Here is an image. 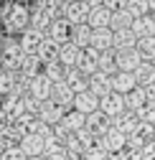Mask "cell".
I'll return each mask as SVG.
<instances>
[{
  "label": "cell",
  "instance_id": "obj_1",
  "mask_svg": "<svg viewBox=\"0 0 155 160\" xmlns=\"http://www.w3.org/2000/svg\"><path fill=\"white\" fill-rule=\"evenodd\" d=\"M28 23H31V8H26L23 3H13L5 8V15H3V28H5V36H21L23 31H28Z\"/></svg>",
  "mask_w": 155,
  "mask_h": 160
},
{
  "label": "cell",
  "instance_id": "obj_2",
  "mask_svg": "<svg viewBox=\"0 0 155 160\" xmlns=\"http://www.w3.org/2000/svg\"><path fill=\"white\" fill-rule=\"evenodd\" d=\"M43 41H46V33L33 31V28L23 31V33H21V38H18V43H21V48H23V53H26V56H36V53H38V48L43 46Z\"/></svg>",
  "mask_w": 155,
  "mask_h": 160
},
{
  "label": "cell",
  "instance_id": "obj_3",
  "mask_svg": "<svg viewBox=\"0 0 155 160\" xmlns=\"http://www.w3.org/2000/svg\"><path fill=\"white\" fill-rule=\"evenodd\" d=\"M114 64H117V71L135 74V69L142 64V58H140L138 48H130V51H114Z\"/></svg>",
  "mask_w": 155,
  "mask_h": 160
},
{
  "label": "cell",
  "instance_id": "obj_4",
  "mask_svg": "<svg viewBox=\"0 0 155 160\" xmlns=\"http://www.w3.org/2000/svg\"><path fill=\"white\" fill-rule=\"evenodd\" d=\"M125 109H127V107H125V97H122V94H117V92H112V94H107V97H102V99H99V112H104L109 119L120 117Z\"/></svg>",
  "mask_w": 155,
  "mask_h": 160
},
{
  "label": "cell",
  "instance_id": "obj_5",
  "mask_svg": "<svg viewBox=\"0 0 155 160\" xmlns=\"http://www.w3.org/2000/svg\"><path fill=\"white\" fill-rule=\"evenodd\" d=\"M51 92H53V84L48 82L43 74H38L36 79H31V84H28V97L38 99V102H48V99H51Z\"/></svg>",
  "mask_w": 155,
  "mask_h": 160
},
{
  "label": "cell",
  "instance_id": "obj_6",
  "mask_svg": "<svg viewBox=\"0 0 155 160\" xmlns=\"http://www.w3.org/2000/svg\"><path fill=\"white\" fill-rule=\"evenodd\" d=\"M87 130H89L97 140H102V137L112 130V119H109L104 112H94V114L87 117Z\"/></svg>",
  "mask_w": 155,
  "mask_h": 160
},
{
  "label": "cell",
  "instance_id": "obj_7",
  "mask_svg": "<svg viewBox=\"0 0 155 160\" xmlns=\"http://www.w3.org/2000/svg\"><path fill=\"white\" fill-rule=\"evenodd\" d=\"M64 117H66V109L59 107L56 102H51V99L43 102V104H41V112H38V119H41L43 125H51V127H56Z\"/></svg>",
  "mask_w": 155,
  "mask_h": 160
},
{
  "label": "cell",
  "instance_id": "obj_8",
  "mask_svg": "<svg viewBox=\"0 0 155 160\" xmlns=\"http://www.w3.org/2000/svg\"><path fill=\"white\" fill-rule=\"evenodd\" d=\"M89 13H92V8L84 5L82 0H79V3H69V5H66L64 18H66L71 26H84V23H89Z\"/></svg>",
  "mask_w": 155,
  "mask_h": 160
},
{
  "label": "cell",
  "instance_id": "obj_9",
  "mask_svg": "<svg viewBox=\"0 0 155 160\" xmlns=\"http://www.w3.org/2000/svg\"><path fill=\"white\" fill-rule=\"evenodd\" d=\"M51 41H56V43H69L71 41V23L66 21V18H59V21H53L51 23V28H48V33H46Z\"/></svg>",
  "mask_w": 155,
  "mask_h": 160
},
{
  "label": "cell",
  "instance_id": "obj_10",
  "mask_svg": "<svg viewBox=\"0 0 155 160\" xmlns=\"http://www.w3.org/2000/svg\"><path fill=\"white\" fill-rule=\"evenodd\" d=\"M74 92L66 82H59V84H53V92H51V102H56L59 107H64L69 112V107H74Z\"/></svg>",
  "mask_w": 155,
  "mask_h": 160
},
{
  "label": "cell",
  "instance_id": "obj_11",
  "mask_svg": "<svg viewBox=\"0 0 155 160\" xmlns=\"http://www.w3.org/2000/svg\"><path fill=\"white\" fill-rule=\"evenodd\" d=\"M74 109L82 112L84 117H89V114H94V112H99V99H97L92 92L76 94V97H74Z\"/></svg>",
  "mask_w": 155,
  "mask_h": 160
},
{
  "label": "cell",
  "instance_id": "obj_12",
  "mask_svg": "<svg viewBox=\"0 0 155 160\" xmlns=\"http://www.w3.org/2000/svg\"><path fill=\"white\" fill-rule=\"evenodd\" d=\"M89 92L97 97V99H102L107 94H112V76L102 74V71H97L92 79H89Z\"/></svg>",
  "mask_w": 155,
  "mask_h": 160
},
{
  "label": "cell",
  "instance_id": "obj_13",
  "mask_svg": "<svg viewBox=\"0 0 155 160\" xmlns=\"http://www.w3.org/2000/svg\"><path fill=\"white\" fill-rule=\"evenodd\" d=\"M99 142L104 145V150H107V152H122V150L127 148V137H125L117 127H112V130L99 140Z\"/></svg>",
  "mask_w": 155,
  "mask_h": 160
},
{
  "label": "cell",
  "instance_id": "obj_14",
  "mask_svg": "<svg viewBox=\"0 0 155 160\" xmlns=\"http://www.w3.org/2000/svg\"><path fill=\"white\" fill-rule=\"evenodd\" d=\"M132 89H138V82H135V74H125V71H117L112 76V92H117L122 97H127Z\"/></svg>",
  "mask_w": 155,
  "mask_h": 160
},
{
  "label": "cell",
  "instance_id": "obj_15",
  "mask_svg": "<svg viewBox=\"0 0 155 160\" xmlns=\"http://www.w3.org/2000/svg\"><path fill=\"white\" fill-rule=\"evenodd\" d=\"M51 15L46 13V8H38V5H31V23H28V28H33V31H41V33H48V28H51Z\"/></svg>",
  "mask_w": 155,
  "mask_h": 160
},
{
  "label": "cell",
  "instance_id": "obj_16",
  "mask_svg": "<svg viewBox=\"0 0 155 160\" xmlns=\"http://www.w3.org/2000/svg\"><path fill=\"white\" fill-rule=\"evenodd\" d=\"M18 145H21V150L26 152V160H28V158H41V155H43V145H46V142H43V140L38 137V135H26Z\"/></svg>",
  "mask_w": 155,
  "mask_h": 160
},
{
  "label": "cell",
  "instance_id": "obj_17",
  "mask_svg": "<svg viewBox=\"0 0 155 160\" xmlns=\"http://www.w3.org/2000/svg\"><path fill=\"white\" fill-rule=\"evenodd\" d=\"M69 43H74L76 48H82V51H87L89 46H92V28H89V23H84V26H71V41Z\"/></svg>",
  "mask_w": 155,
  "mask_h": 160
},
{
  "label": "cell",
  "instance_id": "obj_18",
  "mask_svg": "<svg viewBox=\"0 0 155 160\" xmlns=\"http://www.w3.org/2000/svg\"><path fill=\"white\" fill-rule=\"evenodd\" d=\"M112 43H114V33H112L109 28L92 31V48H97L99 53H104V51H112Z\"/></svg>",
  "mask_w": 155,
  "mask_h": 160
},
{
  "label": "cell",
  "instance_id": "obj_19",
  "mask_svg": "<svg viewBox=\"0 0 155 160\" xmlns=\"http://www.w3.org/2000/svg\"><path fill=\"white\" fill-rule=\"evenodd\" d=\"M82 48H76L74 43H64L61 51H59V64L66 66V69H76V64H79V58H82Z\"/></svg>",
  "mask_w": 155,
  "mask_h": 160
},
{
  "label": "cell",
  "instance_id": "obj_20",
  "mask_svg": "<svg viewBox=\"0 0 155 160\" xmlns=\"http://www.w3.org/2000/svg\"><path fill=\"white\" fill-rule=\"evenodd\" d=\"M132 33L135 38H152L155 36V18L152 15H145V18H138V21H132Z\"/></svg>",
  "mask_w": 155,
  "mask_h": 160
},
{
  "label": "cell",
  "instance_id": "obj_21",
  "mask_svg": "<svg viewBox=\"0 0 155 160\" xmlns=\"http://www.w3.org/2000/svg\"><path fill=\"white\" fill-rule=\"evenodd\" d=\"M135 82H138V87H150L155 82V64L152 61H142L138 69H135Z\"/></svg>",
  "mask_w": 155,
  "mask_h": 160
},
{
  "label": "cell",
  "instance_id": "obj_22",
  "mask_svg": "<svg viewBox=\"0 0 155 160\" xmlns=\"http://www.w3.org/2000/svg\"><path fill=\"white\" fill-rule=\"evenodd\" d=\"M59 51H61V43H56V41H51V38L46 36V41H43V46L38 48V58H41V64H51V61H59Z\"/></svg>",
  "mask_w": 155,
  "mask_h": 160
},
{
  "label": "cell",
  "instance_id": "obj_23",
  "mask_svg": "<svg viewBox=\"0 0 155 160\" xmlns=\"http://www.w3.org/2000/svg\"><path fill=\"white\" fill-rule=\"evenodd\" d=\"M135 46H138V38H135L132 28H127V31H117V33H114L112 51H130V48H135Z\"/></svg>",
  "mask_w": 155,
  "mask_h": 160
},
{
  "label": "cell",
  "instance_id": "obj_24",
  "mask_svg": "<svg viewBox=\"0 0 155 160\" xmlns=\"http://www.w3.org/2000/svg\"><path fill=\"white\" fill-rule=\"evenodd\" d=\"M109 21H112V13L104 8V5H99V8H94L92 13H89V28L92 31H99V28H109Z\"/></svg>",
  "mask_w": 155,
  "mask_h": 160
},
{
  "label": "cell",
  "instance_id": "obj_25",
  "mask_svg": "<svg viewBox=\"0 0 155 160\" xmlns=\"http://www.w3.org/2000/svg\"><path fill=\"white\" fill-rule=\"evenodd\" d=\"M145 104H148V94H145L142 87L132 89V92L125 97V107H127V112H140Z\"/></svg>",
  "mask_w": 155,
  "mask_h": 160
},
{
  "label": "cell",
  "instance_id": "obj_26",
  "mask_svg": "<svg viewBox=\"0 0 155 160\" xmlns=\"http://www.w3.org/2000/svg\"><path fill=\"white\" fill-rule=\"evenodd\" d=\"M59 125H64L71 135H76V132H79V130H84L87 127V117L82 114V112H76V109H71V112H66V117L61 119V122Z\"/></svg>",
  "mask_w": 155,
  "mask_h": 160
},
{
  "label": "cell",
  "instance_id": "obj_27",
  "mask_svg": "<svg viewBox=\"0 0 155 160\" xmlns=\"http://www.w3.org/2000/svg\"><path fill=\"white\" fill-rule=\"evenodd\" d=\"M0 137H3L8 145H18L26 137V127L18 125V122H10V125H5L3 130H0Z\"/></svg>",
  "mask_w": 155,
  "mask_h": 160
},
{
  "label": "cell",
  "instance_id": "obj_28",
  "mask_svg": "<svg viewBox=\"0 0 155 160\" xmlns=\"http://www.w3.org/2000/svg\"><path fill=\"white\" fill-rule=\"evenodd\" d=\"M132 21H135V18L127 13V8H125V10H117V13H112L109 31H112V33H117V31H127V28H132Z\"/></svg>",
  "mask_w": 155,
  "mask_h": 160
},
{
  "label": "cell",
  "instance_id": "obj_29",
  "mask_svg": "<svg viewBox=\"0 0 155 160\" xmlns=\"http://www.w3.org/2000/svg\"><path fill=\"white\" fill-rule=\"evenodd\" d=\"M38 74H43V64H41V58H38V56H26L23 69H21V76L31 82V79H36Z\"/></svg>",
  "mask_w": 155,
  "mask_h": 160
},
{
  "label": "cell",
  "instance_id": "obj_30",
  "mask_svg": "<svg viewBox=\"0 0 155 160\" xmlns=\"http://www.w3.org/2000/svg\"><path fill=\"white\" fill-rule=\"evenodd\" d=\"M43 76L48 79L51 84H59V82H64V76H66V66H61L59 61L43 64Z\"/></svg>",
  "mask_w": 155,
  "mask_h": 160
},
{
  "label": "cell",
  "instance_id": "obj_31",
  "mask_svg": "<svg viewBox=\"0 0 155 160\" xmlns=\"http://www.w3.org/2000/svg\"><path fill=\"white\" fill-rule=\"evenodd\" d=\"M97 69L107 76H114L117 74V64H114V51H104L99 53V61H97Z\"/></svg>",
  "mask_w": 155,
  "mask_h": 160
},
{
  "label": "cell",
  "instance_id": "obj_32",
  "mask_svg": "<svg viewBox=\"0 0 155 160\" xmlns=\"http://www.w3.org/2000/svg\"><path fill=\"white\" fill-rule=\"evenodd\" d=\"M135 48H138L142 61H155V36L152 38H140Z\"/></svg>",
  "mask_w": 155,
  "mask_h": 160
},
{
  "label": "cell",
  "instance_id": "obj_33",
  "mask_svg": "<svg viewBox=\"0 0 155 160\" xmlns=\"http://www.w3.org/2000/svg\"><path fill=\"white\" fill-rule=\"evenodd\" d=\"M127 13L138 21V18H145L150 15V3L148 0H127Z\"/></svg>",
  "mask_w": 155,
  "mask_h": 160
},
{
  "label": "cell",
  "instance_id": "obj_34",
  "mask_svg": "<svg viewBox=\"0 0 155 160\" xmlns=\"http://www.w3.org/2000/svg\"><path fill=\"white\" fill-rule=\"evenodd\" d=\"M18 76H21V74H10L5 69H0V97H8L10 94L13 84L18 82Z\"/></svg>",
  "mask_w": 155,
  "mask_h": 160
},
{
  "label": "cell",
  "instance_id": "obj_35",
  "mask_svg": "<svg viewBox=\"0 0 155 160\" xmlns=\"http://www.w3.org/2000/svg\"><path fill=\"white\" fill-rule=\"evenodd\" d=\"M107 155H109V152L104 150V145L97 140L92 148H87V150L82 152V160H107Z\"/></svg>",
  "mask_w": 155,
  "mask_h": 160
},
{
  "label": "cell",
  "instance_id": "obj_36",
  "mask_svg": "<svg viewBox=\"0 0 155 160\" xmlns=\"http://www.w3.org/2000/svg\"><path fill=\"white\" fill-rule=\"evenodd\" d=\"M138 114V119L140 122H148V125H155V102H148L140 112H135Z\"/></svg>",
  "mask_w": 155,
  "mask_h": 160
},
{
  "label": "cell",
  "instance_id": "obj_37",
  "mask_svg": "<svg viewBox=\"0 0 155 160\" xmlns=\"http://www.w3.org/2000/svg\"><path fill=\"white\" fill-rule=\"evenodd\" d=\"M59 152H64V145L59 142V140H46V145H43V158L48 160V158H53V155H59Z\"/></svg>",
  "mask_w": 155,
  "mask_h": 160
},
{
  "label": "cell",
  "instance_id": "obj_38",
  "mask_svg": "<svg viewBox=\"0 0 155 160\" xmlns=\"http://www.w3.org/2000/svg\"><path fill=\"white\" fill-rule=\"evenodd\" d=\"M74 137H76V142H79V145H82L84 150H87V148H92V145L97 142V137H94V135H92V132H89L87 127H84V130H79V132H76Z\"/></svg>",
  "mask_w": 155,
  "mask_h": 160
},
{
  "label": "cell",
  "instance_id": "obj_39",
  "mask_svg": "<svg viewBox=\"0 0 155 160\" xmlns=\"http://www.w3.org/2000/svg\"><path fill=\"white\" fill-rule=\"evenodd\" d=\"M0 160H26V152L21 150V145H8Z\"/></svg>",
  "mask_w": 155,
  "mask_h": 160
},
{
  "label": "cell",
  "instance_id": "obj_40",
  "mask_svg": "<svg viewBox=\"0 0 155 160\" xmlns=\"http://www.w3.org/2000/svg\"><path fill=\"white\" fill-rule=\"evenodd\" d=\"M23 104H26V114H28V117H38V112H41V104H43V102H38V99H33V97H26Z\"/></svg>",
  "mask_w": 155,
  "mask_h": 160
},
{
  "label": "cell",
  "instance_id": "obj_41",
  "mask_svg": "<svg viewBox=\"0 0 155 160\" xmlns=\"http://www.w3.org/2000/svg\"><path fill=\"white\" fill-rule=\"evenodd\" d=\"M109 13H117V10H125L127 8V0H104V3H102Z\"/></svg>",
  "mask_w": 155,
  "mask_h": 160
},
{
  "label": "cell",
  "instance_id": "obj_42",
  "mask_svg": "<svg viewBox=\"0 0 155 160\" xmlns=\"http://www.w3.org/2000/svg\"><path fill=\"white\" fill-rule=\"evenodd\" d=\"M122 158H125V160H142V150H140V148H130V145H127V148L122 150Z\"/></svg>",
  "mask_w": 155,
  "mask_h": 160
},
{
  "label": "cell",
  "instance_id": "obj_43",
  "mask_svg": "<svg viewBox=\"0 0 155 160\" xmlns=\"http://www.w3.org/2000/svg\"><path fill=\"white\" fill-rule=\"evenodd\" d=\"M142 160H155V140H150L142 148Z\"/></svg>",
  "mask_w": 155,
  "mask_h": 160
},
{
  "label": "cell",
  "instance_id": "obj_44",
  "mask_svg": "<svg viewBox=\"0 0 155 160\" xmlns=\"http://www.w3.org/2000/svg\"><path fill=\"white\" fill-rule=\"evenodd\" d=\"M8 38H10V36H0V61H3V56H5V51H8Z\"/></svg>",
  "mask_w": 155,
  "mask_h": 160
},
{
  "label": "cell",
  "instance_id": "obj_45",
  "mask_svg": "<svg viewBox=\"0 0 155 160\" xmlns=\"http://www.w3.org/2000/svg\"><path fill=\"white\" fill-rule=\"evenodd\" d=\"M145 94H148V102H155V82L150 87H145Z\"/></svg>",
  "mask_w": 155,
  "mask_h": 160
},
{
  "label": "cell",
  "instance_id": "obj_46",
  "mask_svg": "<svg viewBox=\"0 0 155 160\" xmlns=\"http://www.w3.org/2000/svg\"><path fill=\"white\" fill-rule=\"evenodd\" d=\"M82 3H84V5H89V8L94 10V8H99V5L104 3V0H82Z\"/></svg>",
  "mask_w": 155,
  "mask_h": 160
},
{
  "label": "cell",
  "instance_id": "obj_47",
  "mask_svg": "<svg viewBox=\"0 0 155 160\" xmlns=\"http://www.w3.org/2000/svg\"><path fill=\"white\" fill-rule=\"evenodd\" d=\"M107 160H125V158H122V152H109Z\"/></svg>",
  "mask_w": 155,
  "mask_h": 160
},
{
  "label": "cell",
  "instance_id": "obj_48",
  "mask_svg": "<svg viewBox=\"0 0 155 160\" xmlns=\"http://www.w3.org/2000/svg\"><path fill=\"white\" fill-rule=\"evenodd\" d=\"M5 148H8V142H5L3 137H0V158H3V152H5Z\"/></svg>",
  "mask_w": 155,
  "mask_h": 160
},
{
  "label": "cell",
  "instance_id": "obj_49",
  "mask_svg": "<svg viewBox=\"0 0 155 160\" xmlns=\"http://www.w3.org/2000/svg\"><path fill=\"white\" fill-rule=\"evenodd\" d=\"M64 150H66V148H64ZM48 160H66V155H64V152H59V155H53V158H48Z\"/></svg>",
  "mask_w": 155,
  "mask_h": 160
},
{
  "label": "cell",
  "instance_id": "obj_50",
  "mask_svg": "<svg viewBox=\"0 0 155 160\" xmlns=\"http://www.w3.org/2000/svg\"><path fill=\"white\" fill-rule=\"evenodd\" d=\"M3 15H5V8H0V23H3Z\"/></svg>",
  "mask_w": 155,
  "mask_h": 160
},
{
  "label": "cell",
  "instance_id": "obj_51",
  "mask_svg": "<svg viewBox=\"0 0 155 160\" xmlns=\"http://www.w3.org/2000/svg\"><path fill=\"white\" fill-rule=\"evenodd\" d=\"M148 3H150V10H155V0H148Z\"/></svg>",
  "mask_w": 155,
  "mask_h": 160
},
{
  "label": "cell",
  "instance_id": "obj_52",
  "mask_svg": "<svg viewBox=\"0 0 155 160\" xmlns=\"http://www.w3.org/2000/svg\"><path fill=\"white\" fill-rule=\"evenodd\" d=\"M28 160H46V158H43V155H41V158H28Z\"/></svg>",
  "mask_w": 155,
  "mask_h": 160
},
{
  "label": "cell",
  "instance_id": "obj_53",
  "mask_svg": "<svg viewBox=\"0 0 155 160\" xmlns=\"http://www.w3.org/2000/svg\"><path fill=\"white\" fill-rule=\"evenodd\" d=\"M64 3H66V5H69V3H79V0H64Z\"/></svg>",
  "mask_w": 155,
  "mask_h": 160
},
{
  "label": "cell",
  "instance_id": "obj_54",
  "mask_svg": "<svg viewBox=\"0 0 155 160\" xmlns=\"http://www.w3.org/2000/svg\"><path fill=\"white\" fill-rule=\"evenodd\" d=\"M152 140H155V137H152Z\"/></svg>",
  "mask_w": 155,
  "mask_h": 160
},
{
  "label": "cell",
  "instance_id": "obj_55",
  "mask_svg": "<svg viewBox=\"0 0 155 160\" xmlns=\"http://www.w3.org/2000/svg\"><path fill=\"white\" fill-rule=\"evenodd\" d=\"M152 64H155V61H152Z\"/></svg>",
  "mask_w": 155,
  "mask_h": 160
},
{
  "label": "cell",
  "instance_id": "obj_56",
  "mask_svg": "<svg viewBox=\"0 0 155 160\" xmlns=\"http://www.w3.org/2000/svg\"><path fill=\"white\" fill-rule=\"evenodd\" d=\"M152 18H155V15H152Z\"/></svg>",
  "mask_w": 155,
  "mask_h": 160
}]
</instances>
